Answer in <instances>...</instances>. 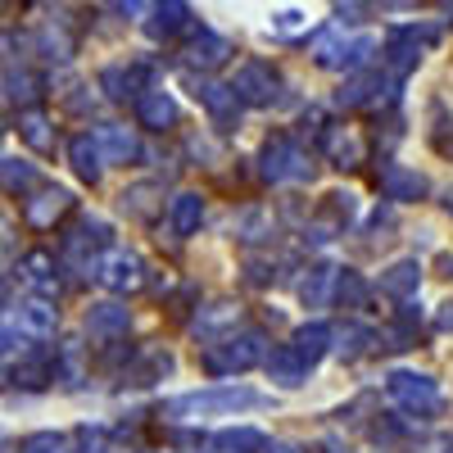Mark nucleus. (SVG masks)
I'll use <instances>...</instances> for the list:
<instances>
[{
    "label": "nucleus",
    "mask_w": 453,
    "mask_h": 453,
    "mask_svg": "<svg viewBox=\"0 0 453 453\" xmlns=\"http://www.w3.org/2000/svg\"><path fill=\"white\" fill-rule=\"evenodd\" d=\"M141 123L145 127H164V123H173V100L164 96V91H150V96H141Z\"/></svg>",
    "instance_id": "39448f33"
},
{
    "label": "nucleus",
    "mask_w": 453,
    "mask_h": 453,
    "mask_svg": "<svg viewBox=\"0 0 453 453\" xmlns=\"http://www.w3.org/2000/svg\"><path fill=\"white\" fill-rule=\"evenodd\" d=\"M241 403H258L250 390H226V395H191V399H177L173 412H209V408H241Z\"/></svg>",
    "instance_id": "7ed1b4c3"
},
{
    "label": "nucleus",
    "mask_w": 453,
    "mask_h": 453,
    "mask_svg": "<svg viewBox=\"0 0 453 453\" xmlns=\"http://www.w3.org/2000/svg\"><path fill=\"white\" fill-rule=\"evenodd\" d=\"M277 453H295V449H277Z\"/></svg>",
    "instance_id": "5701e85b"
},
{
    "label": "nucleus",
    "mask_w": 453,
    "mask_h": 453,
    "mask_svg": "<svg viewBox=\"0 0 453 453\" xmlns=\"http://www.w3.org/2000/svg\"><path fill=\"white\" fill-rule=\"evenodd\" d=\"M19 132H23V136H27L36 150H50V123H46L36 109H27L23 119H19Z\"/></svg>",
    "instance_id": "6e6552de"
},
{
    "label": "nucleus",
    "mask_w": 453,
    "mask_h": 453,
    "mask_svg": "<svg viewBox=\"0 0 453 453\" xmlns=\"http://www.w3.org/2000/svg\"><path fill=\"white\" fill-rule=\"evenodd\" d=\"M386 181H390V191H395V196H418V191H422V177L399 173V168H390V173H386Z\"/></svg>",
    "instance_id": "f8f14e48"
},
{
    "label": "nucleus",
    "mask_w": 453,
    "mask_h": 453,
    "mask_svg": "<svg viewBox=\"0 0 453 453\" xmlns=\"http://www.w3.org/2000/svg\"><path fill=\"white\" fill-rule=\"evenodd\" d=\"M109 5L119 10V14H127V19H136V14L145 10V0H109Z\"/></svg>",
    "instance_id": "412c9836"
},
{
    "label": "nucleus",
    "mask_w": 453,
    "mask_h": 453,
    "mask_svg": "<svg viewBox=\"0 0 453 453\" xmlns=\"http://www.w3.org/2000/svg\"><path fill=\"white\" fill-rule=\"evenodd\" d=\"M386 286H390V290H408V286H412V268H408V263H403V268H395V277H390Z\"/></svg>",
    "instance_id": "aec40b11"
},
{
    "label": "nucleus",
    "mask_w": 453,
    "mask_h": 453,
    "mask_svg": "<svg viewBox=\"0 0 453 453\" xmlns=\"http://www.w3.org/2000/svg\"><path fill=\"white\" fill-rule=\"evenodd\" d=\"M0 177H5L10 191H23V186H32V168H27V164H5V168H0Z\"/></svg>",
    "instance_id": "2eb2a0df"
},
{
    "label": "nucleus",
    "mask_w": 453,
    "mask_h": 453,
    "mask_svg": "<svg viewBox=\"0 0 453 453\" xmlns=\"http://www.w3.org/2000/svg\"><path fill=\"white\" fill-rule=\"evenodd\" d=\"M100 145L109 150V159H127V155H136V141H132L123 127H104V132H100Z\"/></svg>",
    "instance_id": "9d476101"
},
{
    "label": "nucleus",
    "mask_w": 453,
    "mask_h": 453,
    "mask_svg": "<svg viewBox=\"0 0 453 453\" xmlns=\"http://www.w3.org/2000/svg\"><path fill=\"white\" fill-rule=\"evenodd\" d=\"M196 218H200V200H196V196H181V204H177V226H181V232H191Z\"/></svg>",
    "instance_id": "dca6fc26"
},
{
    "label": "nucleus",
    "mask_w": 453,
    "mask_h": 453,
    "mask_svg": "<svg viewBox=\"0 0 453 453\" xmlns=\"http://www.w3.org/2000/svg\"><path fill=\"white\" fill-rule=\"evenodd\" d=\"M46 200H55V209H64V200H68V196H64V191H55V196H46ZM46 218H50V204H36V209H32V222H46Z\"/></svg>",
    "instance_id": "6ab92c4d"
},
{
    "label": "nucleus",
    "mask_w": 453,
    "mask_h": 453,
    "mask_svg": "<svg viewBox=\"0 0 453 453\" xmlns=\"http://www.w3.org/2000/svg\"><path fill=\"white\" fill-rule=\"evenodd\" d=\"M226 55H232V46L222 42V36H213V32H200L196 42H191V64H204V68H218Z\"/></svg>",
    "instance_id": "20e7f679"
},
{
    "label": "nucleus",
    "mask_w": 453,
    "mask_h": 453,
    "mask_svg": "<svg viewBox=\"0 0 453 453\" xmlns=\"http://www.w3.org/2000/svg\"><path fill=\"white\" fill-rule=\"evenodd\" d=\"M191 23V10L181 0H155V19H150V36H177Z\"/></svg>",
    "instance_id": "f03ea898"
},
{
    "label": "nucleus",
    "mask_w": 453,
    "mask_h": 453,
    "mask_svg": "<svg viewBox=\"0 0 453 453\" xmlns=\"http://www.w3.org/2000/svg\"><path fill=\"white\" fill-rule=\"evenodd\" d=\"M19 326L32 331V335H46V331H55V309H46V304H23V309H19Z\"/></svg>",
    "instance_id": "0eeeda50"
},
{
    "label": "nucleus",
    "mask_w": 453,
    "mask_h": 453,
    "mask_svg": "<svg viewBox=\"0 0 453 453\" xmlns=\"http://www.w3.org/2000/svg\"><path fill=\"white\" fill-rule=\"evenodd\" d=\"M236 100H250V104H268L277 96V78H273V68H263V64H245L236 73Z\"/></svg>",
    "instance_id": "f257e3e1"
},
{
    "label": "nucleus",
    "mask_w": 453,
    "mask_h": 453,
    "mask_svg": "<svg viewBox=\"0 0 453 453\" xmlns=\"http://www.w3.org/2000/svg\"><path fill=\"white\" fill-rule=\"evenodd\" d=\"M73 164H78L82 177H96V173H100V155H96L91 136H78V141H73Z\"/></svg>",
    "instance_id": "9b49d317"
},
{
    "label": "nucleus",
    "mask_w": 453,
    "mask_h": 453,
    "mask_svg": "<svg viewBox=\"0 0 453 453\" xmlns=\"http://www.w3.org/2000/svg\"><path fill=\"white\" fill-rule=\"evenodd\" d=\"M91 326H96V331H109V326H123V313L113 309V304H104V309H100V313L91 318Z\"/></svg>",
    "instance_id": "a211bd4d"
},
{
    "label": "nucleus",
    "mask_w": 453,
    "mask_h": 453,
    "mask_svg": "<svg viewBox=\"0 0 453 453\" xmlns=\"http://www.w3.org/2000/svg\"><path fill=\"white\" fill-rule=\"evenodd\" d=\"M23 453H64V440L59 435H32V440H23Z\"/></svg>",
    "instance_id": "f3484780"
},
{
    "label": "nucleus",
    "mask_w": 453,
    "mask_h": 453,
    "mask_svg": "<svg viewBox=\"0 0 453 453\" xmlns=\"http://www.w3.org/2000/svg\"><path fill=\"white\" fill-rule=\"evenodd\" d=\"M104 268H109V273H104V281H109V286H132V281H136V277H132V263H127V258H109Z\"/></svg>",
    "instance_id": "4468645a"
},
{
    "label": "nucleus",
    "mask_w": 453,
    "mask_h": 453,
    "mask_svg": "<svg viewBox=\"0 0 453 453\" xmlns=\"http://www.w3.org/2000/svg\"><path fill=\"white\" fill-rule=\"evenodd\" d=\"M46 268H50L46 254H27V258H23V273H27L32 286H50V281H46Z\"/></svg>",
    "instance_id": "ddd939ff"
},
{
    "label": "nucleus",
    "mask_w": 453,
    "mask_h": 453,
    "mask_svg": "<svg viewBox=\"0 0 453 453\" xmlns=\"http://www.w3.org/2000/svg\"><path fill=\"white\" fill-rule=\"evenodd\" d=\"M200 96H204V104L218 113V119H226V113H236V91H232V87H218V82H209V87H200Z\"/></svg>",
    "instance_id": "1a4fd4ad"
},
{
    "label": "nucleus",
    "mask_w": 453,
    "mask_h": 453,
    "mask_svg": "<svg viewBox=\"0 0 453 453\" xmlns=\"http://www.w3.org/2000/svg\"><path fill=\"white\" fill-rule=\"evenodd\" d=\"M395 395L408 399L412 408H418V403L431 408V403H435V390L426 386V376H395Z\"/></svg>",
    "instance_id": "423d86ee"
},
{
    "label": "nucleus",
    "mask_w": 453,
    "mask_h": 453,
    "mask_svg": "<svg viewBox=\"0 0 453 453\" xmlns=\"http://www.w3.org/2000/svg\"><path fill=\"white\" fill-rule=\"evenodd\" d=\"M10 340H14V326H0V354L10 349Z\"/></svg>",
    "instance_id": "4be33fe9"
}]
</instances>
